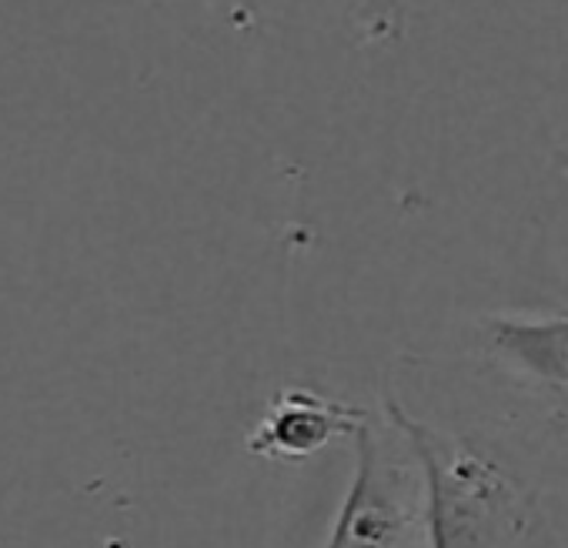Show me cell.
Listing matches in <instances>:
<instances>
[{"instance_id": "obj_1", "label": "cell", "mask_w": 568, "mask_h": 548, "mask_svg": "<svg viewBox=\"0 0 568 548\" xmlns=\"http://www.w3.org/2000/svg\"><path fill=\"white\" fill-rule=\"evenodd\" d=\"M388 418L422 461L428 548H518L528 528L518 481L481 448L408 418L395 402Z\"/></svg>"}, {"instance_id": "obj_3", "label": "cell", "mask_w": 568, "mask_h": 548, "mask_svg": "<svg viewBox=\"0 0 568 548\" xmlns=\"http://www.w3.org/2000/svg\"><path fill=\"white\" fill-rule=\"evenodd\" d=\"M365 422V408L322 398L308 388H284L274 395L264 422L247 438V451L277 461H302L338 435L352 438Z\"/></svg>"}, {"instance_id": "obj_4", "label": "cell", "mask_w": 568, "mask_h": 548, "mask_svg": "<svg viewBox=\"0 0 568 548\" xmlns=\"http://www.w3.org/2000/svg\"><path fill=\"white\" fill-rule=\"evenodd\" d=\"M488 352L518 375L568 388V312L501 315L488 322Z\"/></svg>"}, {"instance_id": "obj_2", "label": "cell", "mask_w": 568, "mask_h": 548, "mask_svg": "<svg viewBox=\"0 0 568 548\" xmlns=\"http://www.w3.org/2000/svg\"><path fill=\"white\" fill-rule=\"evenodd\" d=\"M358 471L338 511L328 548H395L408 525L422 515L418 478L392 461L368 422L355 432Z\"/></svg>"}]
</instances>
